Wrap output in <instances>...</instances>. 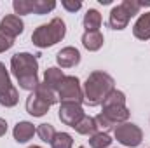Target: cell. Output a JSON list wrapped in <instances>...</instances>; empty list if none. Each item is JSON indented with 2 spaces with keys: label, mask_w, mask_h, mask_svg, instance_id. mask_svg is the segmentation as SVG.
Instances as JSON below:
<instances>
[{
  "label": "cell",
  "mask_w": 150,
  "mask_h": 148,
  "mask_svg": "<svg viewBox=\"0 0 150 148\" xmlns=\"http://www.w3.org/2000/svg\"><path fill=\"white\" fill-rule=\"evenodd\" d=\"M129 19H131V16H129L127 11L119 4V5H115L112 11H110L108 25H110V28H113V30H124V28L127 26Z\"/></svg>",
  "instance_id": "8fae6325"
},
{
  "label": "cell",
  "mask_w": 150,
  "mask_h": 148,
  "mask_svg": "<svg viewBox=\"0 0 150 148\" xmlns=\"http://www.w3.org/2000/svg\"><path fill=\"white\" fill-rule=\"evenodd\" d=\"M28 148H40V147H37V145H33V147H28Z\"/></svg>",
  "instance_id": "f546056e"
},
{
  "label": "cell",
  "mask_w": 150,
  "mask_h": 148,
  "mask_svg": "<svg viewBox=\"0 0 150 148\" xmlns=\"http://www.w3.org/2000/svg\"><path fill=\"white\" fill-rule=\"evenodd\" d=\"M11 70L25 91H35L38 82V61L30 52H18L11 58Z\"/></svg>",
  "instance_id": "6da1fadb"
},
{
  "label": "cell",
  "mask_w": 150,
  "mask_h": 148,
  "mask_svg": "<svg viewBox=\"0 0 150 148\" xmlns=\"http://www.w3.org/2000/svg\"><path fill=\"white\" fill-rule=\"evenodd\" d=\"M79 148H86V147H79Z\"/></svg>",
  "instance_id": "4dcf8cb0"
},
{
  "label": "cell",
  "mask_w": 150,
  "mask_h": 148,
  "mask_svg": "<svg viewBox=\"0 0 150 148\" xmlns=\"http://www.w3.org/2000/svg\"><path fill=\"white\" fill-rule=\"evenodd\" d=\"M61 5H63L68 12H75V11H79V9L82 7V2H79V0H63Z\"/></svg>",
  "instance_id": "83f0119b"
},
{
  "label": "cell",
  "mask_w": 150,
  "mask_h": 148,
  "mask_svg": "<svg viewBox=\"0 0 150 148\" xmlns=\"http://www.w3.org/2000/svg\"><path fill=\"white\" fill-rule=\"evenodd\" d=\"M37 134L44 143H52V140H54V136L58 132H56L54 125H51V124H40L37 127Z\"/></svg>",
  "instance_id": "44dd1931"
},
{
  "label": "cell",
  "mask_w": 150,
  "mask_h": 148,
  "mask_svg": "<svg viewBox=\"0 0 150 148\" xmlns=\"http://www.w3.org/2000/svg\"><path fill=\"white\" fill-rule=\"evenodd\" d=\"M56 61L61 68H72L80 63V52L75 47H63L56 54Z\"/></svg>",
  "instance_id": "30bf717a"
},
{
  "label": "cell",
  "mask_w": 150,
  "mask_h": 148,
  "mask_svg": "<svg viewBox=\"0 0 150 148\" xmlns=\"http://www.w3.org/2000/svg\"><path fill=\"white\" fill-rule=\"evenodd\" d=\"M74 129L79 132V134H84V136H93V134L98 132L96 120H94V117H89V115H86V117L75 125Z\"/></svg>",
  "instance_id": "d6986e66"
},
{
  "label": "cell",
  "mask_w": 150,
  "mask_h": 148,
  "mask_svg": "<svg viewBox=\"0 0 150 148\" xmlns=\"http://www.w3.org/2000/svg\"><path fill=\"white\" fill-rule=\"evenodd\" d=\"M65 77H67V75L63 73V70H59V68H54V66H52V68H47V70H45V73H44V84H45V85H49L51 89L58 91Z\"/></svg>",
  "instance_id": "2e32d148"
},
{
  "label": "cell",
  "mask_w": 150,
  "mask_h": 148,
  "mask_svg": "<svg viewBox=\"0 0 150 148\" xmlns=\"http://www.w3.org/2000/svg\"><path fill=\"white\" fill-rule=\"evenodd\" d=\"M112 124L119 125V124H124L127 118H129V110L126 105H108L105 106L103 105V111H101Z\"/></svg>",
  "instance_id": "9c48e42d"
},
{
  "label": "cell",
  "mask_w": 150,
  "mask_h": 148,
  "mask_svg": "<svg viewBox=\"0 0 150 148\" xmlns=\"http://www.w3.org/2000/svg\"><path fill=\"white\" fill-rule=\"evenodd\" d=\"M54 7H56V2L52 0H32V11L38 16L51 12Z\"/></svg>",
  "instance_id": "ffe728a7"
},
{
  "label": "cell",
  "mask_w": 150,
  "mask_h": 148,
  "mask_svg": "<svg viewBox=\"0 0 150 148\" xmlns=\"http://www.w3.org/2000/svg\"><path fill=\"white\" fill-rule=\"evenodd\" d=\"M5 132H7V122H5L4 118H0V138H2Z\"/></svg>",
  "instance_id": "f1b7e54d"
},
{
  "label": "cell",
  "mask_w": 150,
  "mask_h": 148,
  "mask_svg": "<svg viewBox=\"0 0 150 148\" xmlns=\"http://www.w3.org/2000/svg\"><path fill=\"white\" fill-rule=\"evenodd\" d=\"M65 33H67L65 21L61 18H54L47 25H40L32 33V42L38 49H45V47H51V45L61 42L65 38Z\"/></svg>",
  "instance_id": "3957f363"
},
{
  "label": "cell",
  "mask_w": 150,
  "mask_h": 148,
  "mask_svg": "<svg viewBox=\"0 0 150 148\" xmlns=\"http://www.w3.org/2000/svg\"><path fill=\"white\" fill-rule=\"evenodd\" d=\"M0 30H2L5 35L16 38L18 35L23 33V30H25V23H23V19H21L19 16H16V14H9V16H5V18L0 21Z\"/></svg>",
  "instance_id": "ba28073f"
},
{
  "label": "cell",
  "mask_w": 150,
  "mask_h": 148,
  "mask_svg": "<svg viewBox=\"0 0 150 148\" xmlns=\"http://www.w3.org/2000/svg\"><path fill=\"white\" fill-rule=\"evenodd\" d=\"M84 28L86 32H100V26H101V14L96 11V9H89L86 14H84Z\"/></svg>",
  "instance_id": "e0dca14e"
},
{
  "label": "cell",
  "mask_w": 150,
  "mask_h": 148,
  "mask_svg": "<svg viewBox=\"0 0 150 148\" xmlns=\"http://www.w3.org/2000/svg\"><path fill=\"white\" fill-rule=\"evenodd\" d=\"M115 89V82L108 73L105 72H93L87 77L84 84V103L89 106H98L103 105L107 96Z\"/></svg>",
  "instance_id": "7a4b0ae2"
},
{
  "label": "cell",
  "mask_w": 150,
  "mask_h": 148,
  "mask_svg": "<svg viewBox=\"0 0 150 148\" xmlns=\"http://www.w3.org/2000/svg\"><path fill=\"white\" fill-rule=\"evenodd\" d=\"M12 45H14V38L9 37V35H5V33L0 30V52H5V51H9Z\"/></svg>",
  "instance_id": "4316f807"
},
{
  "label": "cell",
  "mask_w": 150,
  "mask_h": 148,
  "mask_svg": "<svg viewBox=\"0 0 150 148\" xmlns=\"http://www.w3.org/2000/svg\"><path fill=\"white\" fill-rule=\"evenodd\" d=\"M120 5L127 11V14H129L131 18L136 16V14L140 12V9H142V2H138V0H124Z\"/></svg>",
  "instance_id": "484cf974"
},
{
  "label": "cell",
  "mask_w": 150,
  "mask_h": 148,
  "mask_svg": "<svg viewBox=\"0 0 150 148\" xmlns=\"http://www.w3.org/2000/svg\"><path fill=\"white\" fill-rule=\"evenodd\" d=\"M112 143V138L107 134V132H96L91 136L89 140V145L91 148H108Z\"/></svg>",
  "instance_id": "7402d4cb"
},
{
  "label": "cell",
  "mask_w": 150,
  "mask_h": 148,
  "mask_svg": "<svg viewBox=\"0 0 150 148\" xmlns=\"http://www.w3.org/2000/svg\"><path fill=\"white\" fill-rule=\"evenodd\" d=\"M51 108V105H47L44 99H40L35 92H32L28 98H26V111L32 115V117H44Z\"/></svg>",
  "instance_id": "7c38bea8"
},
{
  "label": "cell",
  "mask_w": 150,
  "mask_h": 148,
  "mask_svg": "<svg viewBox=\"0 0 150 148\" xmlns=\"http://www.w3.org/2000/svg\"><path fill=\"white\" fill-rule=\"evenodd\" d=\"M35 132H37L35 125H33L32 122H26V120H25V122H18L16 127H14V131H12L14 140H16L18 143H26L28 140L33 138Z\"/></svg>",
  "instance_id": "4fadbf2b"
},
{
  "label": "cell",
  "mask_w": 150,
  "mask_h": 148,
  "mask_svg": "<svg viewBox=\"0 0 150 148\" xmlns=\"http://www.w3.org/2000/svg\"><path fill=\"white\" fill-rule=\"evenodd\" d=\"M133 35L140 40H149L150 38V12H145L138 18V21L133 26Z\"/></svg>",
  "instance_id": "5bb4252c"
},
{
  "label": "cell",
  "mask_w": 150,
  "mask_h": 148,
  "mask_svg": "<svg viewBox=\"0 0 150 148\" xmlns=\"http://www.w3.org/2000/svg\"><path fill=\"white\" fill-rule=\"evenodd\" d=\"M33 92L37 94L40 99H44L47 105H51V106H52V105H56V103L59 101V99H58V92H56L54 89H51L49 85H45L44 82H40V84H38L37 89H35Z\"/></svg>",
  "instance_id": "ac0fdd59"
},
{
  "label": "cell",
  "mask_w": 150,
  "mask_h": 148,
  "mask_svg": "<svg viewBox=\"0 0 150 148\" xmlns=\"http://www.w3.org/2000/svg\"><path fill=\"white\" fill-rule=\"evenodd\" d=\"M103 33L101 32H86L82 35V45L87 49V51H100L103 47Z\"/></svg>",
  "instance_id": "9a60e30c"
},
{
  "label": "cell",
  "mask_w": 150,
  "mask_h": 148,
  "mask_svg": "<svg viewBox=\"0 0 150 148\" xmlns=\"http://www.w3.org/2000/svg\"><path fill=\"white\" fill-rule=\"evenodd\" d=\"M94 120H96V125H98V132H107L108 134V131H113L117 125L115 124H112L103 113H100V115H96L94 117Z\"/></svg>",
  "instance_id": "cb8c5ba5"
},
{
  "label": "cell",
  "mask_w": 150,
  "mask_h": 148,
  "mask_svg": "<svg viewBox=\"0 0 150 148\" xmlns=\"http://www.w3.org/2000/svg\"><path fill=\"white\" fill-rule=\"evenodd\" d=\"M72 145H74V140L68 132H58L51 143L52 148H72Z\"/></svg>",
  "instance_id": "603a6c76"
},
{
  "label": "cell",
  "mask_w": 150,
  "mask_h": 148,
  "mask_svg": "<svg viewBox=\"0 0 150 148\" xmlns=\"http://www.w3.org/2000/svg\"><path fill=\"white\" fill-rule=\"evenodd\" d=\"M18 101H19V92L12 85L9 72L5 70V65L0 63V105L11 108V106H16Z\"/></svg>",
  "instance_id": "8992f818"
},
{
  "label": "cell",
  "mask_w": 150,
  "mask_h": 148,
  "mask_svg": "<svg viewBox=\"0 0 150 148\" xmlns=\"http://www.w3.org/2000/svg\"><path fill=\"white\" fill-rule=\"evenodd\" d=\"M58 117H59V120H61L65 125L75 127V125L86 117V113L82 110V106L77 105V103H61L59 111H58Z\"/></svg>",
  "instance_id": "52a82bcc"
},
{
  "label": "cell",
  "mask_w": 150,
  "mask_h": 148,
  "mask_svg": "<svg viewBox=\"0 0 150 148\" xmlns=\"http://www.w3.org/2000/svg\"><path fill=\"white\" fill-rule=\"evenodd\" d=\"M12 7H14V12L16 14H32V0H14L12 2Z\"/></svg>",
  "instance_id": "d4e9b609"
},
{
  "label": "cell",
  "mask_w": 150,
  "mask_h": 148,
  "mask_svg": "<svg viewBox=\"0 0 150 148\" xmlns=\"http://www.w3.org/2000/svg\"><path fill=\"white\" fill-rule=\"evenodd\" d=\"M113 134H115V140L119 143H122L124 147H131V148H136L142 143V140H143L142 129L136 124H131V122L119 124L113 129Z\"/></svg>",
  "instance_id": "5b68a950"
},
{
  "label": "cell",
  "mask_w": 150,
  "mask_h": 148,
  "mask_svg": "<svg viewBox=\"0 0 150 148\" xmlns=\"http://www.w3.org/2000/svg\"><path fill=\"white\" fill-rule=\"evenodd\" d=\"M58 99L61 103H77V105L84 103V91H82L77 77L67 75L63 78V82L58 89Z\"/></svg>",
  "instance_id": "277c9868"
}]
</instances>
